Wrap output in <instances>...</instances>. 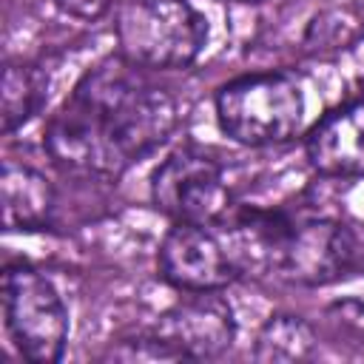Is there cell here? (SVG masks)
<instances>
[{
    "mask_svg": "<svg viewBox=\"0 0 364 364\" xmlns=\"http://www.w3.org/2000/svg\"><path fill=\"white\" fill-rule=\"evenodd\" d=\"M3 324L11 347L37 364L57 361L68 341V310L54 282L28 262H14L0 282Z\"/></svg>",
    "mask_w": 364,
    "mask_h": 364,
    "instance_id": "cell-5",
    "label": "cell"
},
{
    "mask_svg": "<svg viewBox=\"0 0 364 364\" xmlns=\"http://www.w3.org/2000/svg\"><path fill=\"white\" fill-rule=\"evenodd\" d=\"M151 333L173 353V358L202 361L219 358L233 347L236 318L219 290H210L193 293L191 299L173 304L168 313L159 316Z\"/></svg>",
    "mask_w": 364,
    "mask_h": 364,
    "instance_id": "cell-8",
    "label": "cell"
},
{
    "mask_svg": "<svg viewBox=\"0 0 364 364\" xmlns=\"http://www.w3.org/2000/svg\"><path fill=\"white\" fill-rule=\"evenodd\" d=\"M142 71L117 54L82 74L43 131L54 165L114 182L168 142L179 125V102Z\"/></svg>",
    "mask_w": 364,
    "mask_h": 364,
    "instance_id": "cell-1",
    "label": "cell"
},
{
    "mask_svg": "<svg viewBox=\"0 0 364 364\" xmlns=\"http://www.w3.org/2000/svg\"><path fill=\"white\" fill-rule=\"evenodd\" d=\"M216 122L233 142L262 148L301 134L307 97L296 74L256 71L225 82L213 100Z\"/></svg>",
    "mask_w": 364,
    "mask_h": 364,
    "instance_id": "cell-4",
    "label": "cell"
},
{
    "mask_svg": "<svg viewBox=\"0 0 364 364\" xmlns=\"http://www.w3.org/2000/svg\"><path fill=\"white\" fill-rule=\"evenodd\" d=\"M219 228L239 273L321 287L338 282L355 264V236L333 216L242 208L230 210Z\"/></svg>",
    "mask_w": 364,
    "mask_h": 364,
    "instance_id": "cell-2",
    "label": "cell"
},
{
    "mask_svg": "<svg viewBox=\"0 0 364 364\" xmlns=\"http://www.w3.org/2000/svg\"><path fill=\"white\" fill-rule=\"evenodd\" d=\"M57 6L74 17H100L102 11H108L111 0H57Z\"/></svg>",
    "mask_w": 364,
    "mask_h": 364,
    "instance_id": "cell-15",
    "label": "cell"
},
{
    "mask_svg": "<svg viewBox=\"0 0 364 364\" xmlns=\"http://www.w3.org/2000/svg\"><path fill=\"white\" fill-rule=\"evenodd\" d=\"M208 34V17L191 0H119L114 9L117 54L139 68H185L205 51Z\"/></svg>",
    "mask_w": 364,
    "mask_h": 364,
    "instance_id": "cell-3",
    "label": "cell"
},
{
    "mask_svg": "<svg viewBox=\"0 0 364 364\" xmlns=\"http://www.w3.org/2000/svg\"><path fill=\"white\" fill-rule=\"evenodd\" d=\"M46 100V77L37 65L23 60H9L0 85V122L3 134L23 128Z\"/></svg>",
    "mask_w": 364,
    "mask_h": 364,
    "instance_id": "cell-11",
    "label": "cell"
},
{
    "mask_svg": "<svg viewBox=\"0 0 364 364\" xmlns=\"http://www.w3.org/2000/svg\"><path fill=\"white\" fill-rule=\"evenodd\" d=\"M304 156L321 176L364 173V97L327 111L304 139Z\"/></svg>",
    "mask_w": 364,
    "mask_h": 364,
    "instance_id": "cell-9",
    "label": "cell"
},
{
    "mask_svg": "<svg viewBox=\"0 0 364 364\" xmlns=\"http://www.w3.org/2000/svg\"><path fill=\"white\" fill-rule=\"evenodd\" d=\"M0 210L9 230L46 228L54 213V188L37 168L6 159L0 171Z\"/></svg>",
    "mask_w": 364,
    "mask_h": 364,
    "instance_id": "cell-10",
    "label": "cell"
},
{
    "mask_svg": "<svg viewBox=\"0 0 364 364\" xmlns=\"http://www.w3.org/2000/svg\"><path fill=\"white\" fill-rule=\"evenodd\" d=\"M313 327L293 313L270 316L256 336V358L262 361H304L316 350Z\"/></svg>",
    "mask_w": 364,
    "mask_h": 364,
    "instance_id": "cell-12",
    "label": "cell"
},
{
    "mask_svg": "<svg viewBox=\"0 0 364 364\" xmlns=\"http://www.w3.org/2000/svg\"><path fill=\"white\" fill-rule=\"evenodd\" d=\"M105 358H117V361H176L173 353L151 330L139 333L134 338H119L117 344L108 347Z\"/></svg>",
    "mask_w": 364,
    "mask_h": 364,
    "instance_id": "cell-14",
    "label": "cell"
},
{
    "mask_svg": "<svg viewBox=\"0 0 364 364\" xmlns=\"http://www.w3.org/2000/svg\"><path fill=\"white\" fill-rule=\"evenodd\" d=\"M151 199L168 219L193 225H219L233 210L225 165L196 145H182L156 165Z\"/></svg>",
    "mask_w": 364,
    "mask_h": 364,
    "instance_id": "cell-6",
    "label": "cell"
},
{
    "mask_svg": "<svg viewBox=\"0 0 364 364\" xmlns=\"http://www.w3.org/2000/svg\"><path fill=\"white\" fill-rule=\"evenodd\" d=\"M364 34V6H338L324 11L310 26V43L316 48H347Z\"/></svg>",
    "mask_w": 364,
    "mask_h": 364,
    "instance_id": "cell-13",
    "label": "cell"
},
{
    "mask_svg": "<svg viewBox=\"0 0 364 364\" xmlns=\"http://www.w3.org/2000/svg\"><path fill=\"white\" fill-rule=\"evenodd\" d=\"M156 264L162 279L185 293L222 290L239 276L222 233L213 225L193 222H173L162 236Z\"/></svg>",
    "mask_w": 364,
    "mask_h": 364,
    "instance_id": "cell-7",
    "label": "cell"
}]
</instances>
